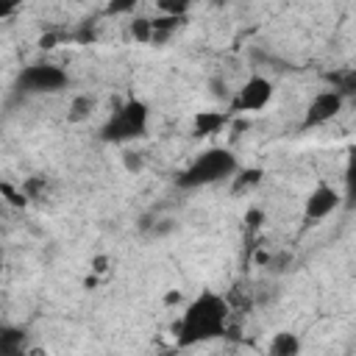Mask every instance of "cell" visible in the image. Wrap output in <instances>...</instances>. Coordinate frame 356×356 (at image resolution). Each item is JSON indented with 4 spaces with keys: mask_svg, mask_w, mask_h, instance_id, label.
Returning a JSON list of instances; mask_svg holds the SVG:
<instances>
[{
    "mask_svg": "<svg viewBox=\"0 0 356 356\" xmlns=\"http://www.w3.org/2000/svg\"><path fill=\"white\" fill-rule=\"evenodd\" d=\"M147 122H150V108L145 100L139 97H128L117 111H111V117L103 122L100 128V139L111 142V145H125L134 139H142L147 134Z\"/></svg>",
    "mask_w": 356,
    "mask_h": 356,
    "instance_id": "obj_3",
    "label": "cell"
},
{
    "mask_svg": "<svg viewBox=\"0 0 356 356\" xmlns=\"http://www.w3.org/2000/svg\"><path fill=\"white\" fill-rule=\"evenodd\" d=\"M139 3H142V0H108L106 8H103V14H106V17H122V14H131Z\"/></svg>",
    "mask_w": 356,
    "mask_h": 356,
    "instance_id": "obj_15",
    "label": "cell"
},
{
    "mask_svg": "<svg viewBox=\"0 0 356 356\" xmlns=\"http://www.w3.org/2000/svg\"><path fill=\"white\" fill-rule=\"evenodd\" d=\"M25 345V331L14 328V325H3L0 328V353H19Z\"/></svg>",
    "mask_w": 356,
    "mask_h": 356,
    "instance_id": "obj_12",
    "label": "cell"
},
{
    "mask_svg": "<svg viewBox=\"0 0 356 356\" xmlns=\"http://www.w3.org/2000/svg\"><path fill=\"white\" fill-rule=\"evenodd\" d=\"M19 6H22V0H0V19H8V17H14Z\"/></svg>",
    "mask_w": 356,
    "mask_h": 356,
    "instance_id": "obj_17",
    "label": "cell"
},
{
    "mask_svg": "<svg viewBox=\"0 0 356 356\" xmlns=\"http://www.w3.org/2000/svg\"><path fill=\"white\" fill-rule=\"evenodd\" d=\"M189 8H192V0H156V11H159V14L186 17Z\"/></svg>",
    "mask_w": 356,
    "mask_h": 356,
    "instance_id": "obj_14",
    "label": "cell"
},
{
    "mask_svg": "<svg viewBox=\"0 0 356 356\" xmlns=\"http://www.w3.org/2000/svg\"><path fill=\"white\" fill-rule=\"evenodd\" d=\"M273 95H275V83L267 75L253 72L234 92V97H231V114H253V111H261V108L270 106Z\"/></svg>",
    "mask_w": 356,
    "mask_h": 356,
    "instance_id": "obj_5",
    "label": "cell"
},
{
    "mask_svg": "<svg viewBox=\"0 0 356 356\" xmlns=\"http://www.w3.org/2000/svg\"><path fill=\"white\" fill-rule=\"evenodd\" d=\"M236 170H239V159L228 147H209V150L197 153L175 175V184H178V189H200V186H211L220 181H231V175Z\"/></svg>",
    "mask_w": 356,
    "mask_h": 356,
    "instance_id": "obj_2",
    "label": "cell"
},
{
    "mask_svg": "<svg viewBox=\"0 0 356 356\" xmlns=\"http://www.w3.org/2000/svg\"><path fill=\"white\" fill-rule=\"evenodd\" d=\"M264 178V170L261 167H239L234 175H231V192L234 195H245L250 192L253 186H259Z\"/></svg>",
    "mask_w": 356,
    "mask_h": 356,
    "instance_id": "obj_10",
    "label": "cell"
},
{
    "mask_svg": "<svg viewBox=\"0 0 356 356\" xmlns=\"http://www.w3.org/2000/svg\"><path fill=\"white\" fill-rule=\"evenodd\" d=\"M131 36H134L139 44H150V39H153V22H150V17H134V22H131Z\"/></svg>",
    "mask_w": 356,
    "mask_h": 356,
    "instance_id": "obj_13",
    "label": "cell"
},
{
    "mask_svg": "<svg viewBox=\"0 0 356 356\" xmlns=\"http://www.w3.org/2000/svg\"><path fill=\"white\" fill-rule=\"evenodd\" d=\"M67 83L70 75L56 64H31L17 78V89L22 95H53L67 89Z\"/></svg>",
    "mask_w": 356,
    "mask_h": 356,
    "instance_id": "obj_4",
    "label": "cell"
},
{
    "mask_svg": "<svg viewBox=\"0 0 356 356\" xmlns=\"http://www.w3.org/2000/svg\"><path fill=\"white\" fill-rule=\"evenodd\" d=\"M342 106H345V95H339L334 86H331V89H323V92H317V95L309 100L306 111H303V122H300V131H309V128H320V125L331 122V120H334V117L342 111Z\"/></svg>",
    "mask_w": 356,
    "mask_h": 356,
    "instance_id": "obj_6",
    "label": "cell"
},
{
    "mask_svg": "<svg viewBox=\"0 0 356 356\" xmlns=\"http://www.w3.org/2000/svg\"><path fill=\"white\" fill-rule=\"evenodd\" d=\"M228 3H234V0H214V6H228Z\"/></svg>",
    "mask_w": 356,
    "mask_h": 356,
    "instance_id": "obj_23",
    "label": "cell"
},
{
    "mask_svg": "<svg viewBox=\"0 0 356 356\" xmlns=\"http://www.w3.org/2000/svg\"><path fill=\"white\" fill-rule=\"evenodd\" d=\"M339 203H342V195H339L331 184L320 181V184L306 195V200H303V225H317V222H323L325 217H331V214L339 209Z\"/></svg>",
    "mask_w": 356,
    "mask_h": 356,
    "instance_id": "obj_7",
    "label": "cell"
},
{
    "mask_svg": "<svg viewBox=\"0 0 356 356\" xmlns=\"http://www.w3.org/2000/svg\"><path fill=\"white\" fill-rule=\"evenodd\" d=\"M192 125H195L197 136H214L228 125V114L225 111H197Z\"/></svg>",
    "mask_w": 356,
    "mask_h": 356,
    "instance_id": "obj_9",
    "label": "cell"
},
{
    "mask_svg": "<svg viewBox=\"0 0 356 356\" xmlns=\"http://www.w3.org/2000/svg\"><path fill=\"white\" fill-rule=\"evenodd\" d=\"M267 353H270V356H298V353H300V339H298V334H289V331L273 334V339L267 342Z\"/></svg>",
    "mask_w": 356,
    "mask_h": 356,
    "instance_id": "obj_11",
    "label": "cell"
},
{
    "mask_svg": "<svg viewBox=\"0 0 356 356\" xmlns=\"http://www.w3.org/2000/svg\"><path fill=\"white\" fill-rule=\"evenodd\" d=\"M58 39H61L58 33H42V36H39V47H42V50H53V47L58 44Z\"/></svg>",
    "mask_w": 356,
    "mask_h": 356,
    "instance_id": "obj_20",
    "label": "cell"
},
{
    "mask_svg": "<svg viewBox=\"0 0 356 356\" xmlns=\"http://www.w3.org/2000/svg\"><path fill=\"white\" fill-rule=\"evenodd\" d=\"M92 270H95V273H103V270H106V256H97V259H95V267H92Z\"/></svg>",
    "mask_w": 356,
    "mask_h": 356,
    "instance_id": "obj_22",
    "label": "cell"
},
{
    "mask_svg": "<svg viewBox=\"0 0 356 356\" xmlns=\"http://www.w3.org/2000/svg\"><path fill=\"white\" fill-rule=\"evenodd\" d=\"M42 186H44V178H31V181H25V186H22V192H25V197H33V195H39L42 192Z\"/></svg>",
    "mask_w": 356,
    "mask_h": 356,
    "instance_id": "obj_18",
    "label": "cell"
},
{
    "mask_svg": "<svg viewBox=\"0 0 356 356\" xmlns=\"http://www.w3.org/2000/svg\"><path fill=\"white\" fill-rule=\"evenodd\" d=\"M122 167H125L128 172L139 175V172L145 170V156H142L139 150H125V153H122Z\"/></svg>",
    "mask_w": 356,
    "mask_h": 356,
    "instance_id": "obj_16",
    "label": "cell"
},
{
    "mask_svg": "<svg viewBox=\"0 0 356 356\" xmlns=\"http://www.w3.org/2000/svg\"><path fill=\"white\" fill-rule=\"evenodd\" d=\"M181 300H184V295H181L178 289H172V292L164 295V303H167V306H170V303H181Z\"/></svg>",
    "mask_w": 356,
    "mask_h": 356,
    "instance_id": "obj_21",
    "label": "cell"
},
{
    "mask_svg": "<svg viewBox=\"0 0 356 356\" xmlns=\"http://www.w3.org/2000/svg\"><path fill=\"white\" fill-rule=\"evenodd\" d=\"M209 86H211V95H214V97H222V100L228 97V83H225V81L211 78V81H209Z\"/></svg>",
    "mask_w": 356,
    "mask_h": 356,
    "instance_id": "obj_19",
    "label": "cell"
},
{
    "mask_svg": "<svg viewBox=\"0 0 356 356\" xmlns=\"http://www.w3.org/2000/svg\"><path fill=\"white\" fill-rule=\"evenodd\" d=\"M95 108H97V97H95L92 92H81V95H75V97L70 100V106H67V122H72V125L86 122V120L95 114Z\"/></svg>",
    "mask_w": 356,
    "mask_h": 356,
    "instance_id": "obj_8",
    "label": "cell"
},
{
    "mask_svg": "<svg viewBox=\"0 0 356 356\" xmlns=\"http://www.w3.org/2000/svg\"><path fill=\"white\" fill-rule=\"evenodd\" d=\"M3 267H6V259H3V253H0V273H3Z\"/></svg>",
    "mask_w": 356,
    "mask_h": 356,
    "instance_id": "obj_24",
    "label": "cell"
},
{
    "mask_svg": "<svg viewBox=\"0 0 356 356\" xmlns=\"http://www.w3.org/2000/svg\"><path fill=\"white\" fill-rule=\"evenodd\" d=\"M228 317H231L228 300L211 289H203L184 306V312L172 328L178 348H192V345H203V342L225 337Z\"/></svg>",
    "mask_w": 356,
    "mask_h": 356,
    "instance_id": "obj_1",
    "label": "cell"
}]
</instances>
